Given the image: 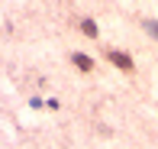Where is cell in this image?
Masks as SVG:
<instances>
[{"label": "cell", "instance_id": "cell-3", "mask_svg": "<svg viewBox=\"0 0 158 149\" xmlns=\"http://www.w3.org/2000/svg\"><path fill=\"white\" fill-rule=\"evenodd\" d=\"M81 26H84V33H87V36H97V26L90 23V20H87V23H81Z\"/></svg>", "mask_w": 158, "mask_h": 149}, {"label": "cell", "instance_id": "cell-2", "mask_svg": "<svg viewBox=\"0 0 158 149\" xmlns=\"http://www.w3.org/2000/svg\"><path fill=\"white\" fill-rule=\"evenodd\" d=\"M74 65H77V68H84V72H87V68H90V59H87V55H74Z\"/></svg>", "mask_w": 158, "mask_h": 149}, {"label": "cell", "instance_id": "cell-1", "mask_svg": "<svg viewBox=\"0 0 158 149\" xmlns=\"http://www.w3.org/2000/svg\"><path fill=\"white\" fill-rule=\"evenodd\" d=\"M110 62H113V65H119V68H126V72H132V59L123 55V52H110Z\"/></svg>", "mask_w": 158, "mask_h": 149}]
</instances>
